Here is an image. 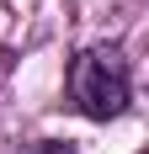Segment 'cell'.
<instances>
[{
  "mask_svg": "<svg viewBox=\"0 0 149 154\" xmlns=\"http://www.w3.org/2000/svg\"><path fill=\"white\" fill-rule=\"evenodd\" d=\"M128 91H133L128 59L112 43H96L85 53H74V64H69V101H74V112H85L90 122H112V117L128 112Z\"/></svg>",
  "mask_w": 149,
  "mask_h": 154,
  "instance_id": "obj_1",
  "label": "cell"
},
{
  "mask_svg": "<svg viewBox=\"0 0 149 154\" xmlns=\"http://www.w3.org/2000/svg\"><path fill=\"white\" fill-rule=\"evenodd\" d=\"M21 154H74L69 143H59V138H37V143H27Z\"/></svg>",
  "mask_w": 149,
  "mask_h": 154,
  "instance_id": "obj_2",
  "label": "cell"
}]
</instances>
